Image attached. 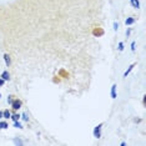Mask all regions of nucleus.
I'll use <instances>...</instances> for the list:
<instances>
[{
    "label": "nucleus",
    "instance_id": "obj_1",
    "mask_svg": "<svg viewBox=\"0 0 146 146\" xmlns=\"http://www.w3.org/2000/svg\"><path fill=\"white\" fill-rule=\"evenodd\" d=\"M102 126L104 124H99L96 125L94 127V130H92V135H94L95 139H101V135H102Z\"/></svg>",
    "mask_w": 146,
    "mask_h": 146
},
{
    "label": "nucleus",
    "instance_id": "obj_2",
    "mask_svg": "<svg viewBox=\"0 0 146 146\" xmlns=\"http://www.w3.org/2000/svg\"><path fill=\"white\" fill-rule=\"evenodd\" d=\"M21 106H23V101L20 100V99H14V101H13V104H11V109L14 111H18L19 109H21Z\"/></svg>",
    "mask_w": 146,
    "mask_h": 146
},
{
    "label": "nucleus",
    "instance_id": "obj_3",
    "mask_svg": "<svg viewBox=\"0 0 146 146\" xmlns=\"http://www.w3.org/2000/svg\"><path fill=\"white\" fill-rule=\"evenodd\" d=\"M116 90H117V85L114 84V85L111 86V90H110L111 99H116V98H117V94H116Z\"/></svg>",
    "mask_w": 146,
    "mask_h": 146
},
{
    "label": "nucleus",
    "instance_id": "obj_4",
    "mask_svg": "<svg viewBox=\"0 0 146 146\" xmlns=\"http://www.w3.org/2000/svg\"><path fill=\"white\" fill-rule=\"evenodd\" d=\"M0 78H1L4 81H9V80H10V72H9L8 70L3 71V72H1V75H0Z\"/></svg>",
    "mask_w": 146,
    "mask_h": 146
},
{
    "label": "nucleus",
    "instance_id": "obj_5",
    "mask_svg": "<svg viewBox=\"0 0 146 146\" xmlns=\"http://www.w3.org/2000/svg\"><path fill=\"white\" fill-rule=\"evenodd\" d=\"M135 66H136V62H132V64H131L130 66H129L127 69H126V71L124 72V78H127V75L130 74V72H131L132 70H134V68H135Z\"/></svg>",
    "mask_w": 146,
    "mask_h": 146
},
{
    "label": "nucleus",
    "instance_id": "obj_6",
    "mask_svg": "<svg viewBox=\"0 0 146 146\" xmlns=\"http://www.w3.org/2000/svg\"><path fill=\"white\" fill-rule=\"evenodd\" d=\"M135 21H136L135 18H132V16H129V18H126V20H125V25L126 26H130L132 24H135Z\"/></svg>",
    "mask_w": 146,
    "mask_h": 146
},
{
    "label": "nucleus",
    "instance_id": "obj_7",
    "mask_svg": "<svg viewBox=\"0 0 146 146\" xmlns=\"http://www.w3.org/2000/svg\"><path fill=\"white\" fill-rule=\"evenodd\" d=\"M3 58H4V61H5V65L8 66H10L11 65V58H10V55L9 54H4V56H3Z\"/></svg>",
    "mask_w": 146,
    "mask_h": 146
},
{
    "label": "nucleus",
    "instance_id": "obj_8",
    "mask_svg": "<svg viewBox=\"0 0 146 146\" xmlns=\"http://www.w3.org/2000/svg\"><path fill=\"white\" fill-rule=\"evenodd\" d=\"M129 1L134 9H140V1L139 0H129Z\"/></svg>",
    "mask_w": 146,
    "mask_h": 146
},
{
    "label": "nucleus",
    "instance_id": "obj_9",
    "mask_svg": "<svg viewBox=\"0 0 146 146\" xmlns=\"http://www.w3.org/2000/svg\"><path fill=\"white\" fill-rule=\"evenodd\" d=\"M10 116H11V111L10 110H4L3 111V119H5V120H8V119H10Z\"/></svg>",
    "mask_w": 146,
    "mask_h": 146
},
{
    "label": "nucleus",
    "instance_id": "obj_10",
    "mask_svg": "<svg viewBox=\"0 0 146 146\" xmlns=\"http://www.w3.org/2000/svg\"><path fill=\"white\" fill-rule=\"evenodd\" d=\"M20 117H21V115L20 114H16V112L11 114V116H10V119L13 121H19V120H20Z\"/></svg>",
    "mask_w": 146,
    "mask_h": 146
},
{
    "label": "nucleus",
    "instance_id": "obj_11",
    "mask_svg": "<svg viewBox=\"0 0 146 146\" xmlns=\"http://www.w3.org/2000/svg\"><path fill=\"white\" fill-rule=\"evenodd\" d=\"M9 127V124L6 121H0V130H5Z\"/></svg>",
    "mask_w": 146,
    "mask_h": 146
},
{
    "label": "nucleus",
    "instance_id": "obj_12",
    "mask_svg": "<svg viewBox=\"0 0 146 146\" xmlns=\"http://www.w3.org/2000/svg\"><path fill=\"white\" fill-rule=\"evenodd\" d=\"M14 95H8V99H6V102H8L9 105L11 106V104H13V101H14Z\"/></svg>",
    "mask_w": 146,
    "mask_h": 146
},
{
    "label": "nucleus",
    "instance_id": "obj_13",
    "mask_svg": "<svg viewBox=\"0 0 146 146\" xmlns=\"http://www.w3.org/2000/svg\"><path fill=\"white\" fill-rule=\"evenodd\" d=\"M13 142H14L15 145H19V146H21V145H24V142H23L20 139L19 137H16V139H14V140H13Z\"/></svg>",
    "mask_w": 146,
    "mask_h": 146
},
{
    "label": "nucleus",
    "instance_id": "obj_14",
    "mask_svg": "<svg viewBox=\"0 0 146 146\" xmlns=\"http://www.w3.org/2000/svg\"><path fill=\"white\" fill-rule=\"evenodd\" d=\"M20 119H21V120H23V121L28 122V121H29V115H28V114H26V112H24V114H21V117H20Z\"/></svg>",
    "mask_w": 146,
    "mask_h": 146
},
{
    "label": "nucleus",
    "instance_id": "obj_15",
    "mask_svg": "<svg viewBox=\"0 0 146 146\" xmlns=\"http://www.w3.org/2000/svg\"><path fill=\"white\" fill-rule=\"evenodd\" d=\"M124 49H125L124 42L120 41V42H119V44H117V50H119V51H124Z\"/></svg>",
    "mask_w": 146,
    "mask_h": 146
},
{
    "label": "nucleus",
    "instance_id": "obj_16",
    "mask_svg": "<svg viewBox=\"0 0 146 146\" xmlns=\"http://www.w3.org/2000/svg\"><path fill=\"white\" fill-rule=\"evenodd\" d=\"M14 127H16V129H23V124L20 122V120H19V121H14Z\"/></svg>",
    "mask_w": 146,
    "mask_h": 146
},
{
    "label": "nucleus",
    "instance_id": "obj_17",
    "mask_svg": "<svg viewBox=\"0 0 146 146\" xmlns=\"http://www.w3.org/2000/svg\"><path fill=\"white\" fill-rule=\"evenodd\" d=\"M112 26H114V28H112V29H114L115 31H117V30H119V23L114 21V24H112Z\"/></svg>",
    "mask_w": 146,
    "mask_h": 146
},
{
    "label": "nucleus",
    "instance_id": "obj_18",
    "mask_svg": "<svg viewBox=\"0 0 146 146\" xmlns=\"http://www.w3.org/2000/svg\"><path fill=\"white\" fill-rule=\"evenodd\" d=\"M135 46H136V42H135V41H132V42H131V51H132V52H134V51L136 50Z\"/></svg>",
    "mask_w": 146,
    "mask_h": 146
},
{
    "label": "nucleus",
    "instance_id": "obj_19",
    "mask_svg": "<svg viewBox=\"0 0 146 146\" xmlns=\"http://www.w3.org/2000/svg\"><path fill=\"white\" fill-rule=\"evenodd\" d=\"M130 34H131V28H129L127 30H126V38H129V36H130Z\"/></svg>",
    "mask_w": 146,
    "mask_h": 146
},
{
    "label": "nucleus",
    "instance_id": "obj_20",
    "mask_svg": "<svg viewBox=\"0 0 146 146\" xmlns=\"http://www.w3.org/2000/svg\"><path fill=\"white\" fill-rule=\"evenodd\" d=\"M4 84H5V81L3 80L1 78H0V86H4Z\"/></svg>",
    "mask_w": 146,
    "mask_h": 146
},
{
    "label": "nucleus",
    "instance_id": "obj_21",
    "mask_svg": "<svg viewBox=\"0 0 146 146\" xmlns=\"http://www.w3.org/2000/svg\"><path fill=\"white\" fill-rule=\"evenodd\" d=\"M142 104H146V96H144V98H142Z\"/></svg>",
    "mask_w": 146,
    "mask_h": 146
},
{
    "label": "nucleus",
    "instance_id": "obj_22",
    "mask_svg": "<svg viewBox=\"0 0 146 146\" xmlns=\"http://www.w3.org/2000/svg\"><path fill=\"white\" fill-rule=\"evenodd\" d=\"M120 145H121V146H126V142H125V141H122Z\"/></svg>",
    "mask_w": 146,
    "mask_h": 146
},
{
    "label": "nucleus",
    "instance_id": "obj_23",
    "mask_svg": "<svg viewBox=\"0 0 146 146\" xmlns=\"http://www.w3.org/2000/svg\"><path fill=\"white\" fill-rule=\"evenodd\" d=\"M3 119V111H0V120Z\"/></svg>",
    "mask_w": 146,
    "mask_h": 146
},
{
    "label": "nucleus",
    "instance_id": "obj_24",
    "mask_svg": "<svg viewBox=\"0 0 146 146\" xmlns=\"http://www.w3.org/2000/svg\"><path fill=\"white\" fill-rule=\"evenodd\" d=\"M0 98H1V94H0Z\"/></svg>",
    "mask_w": 146,
    "mask_h": 146
}]
</instances>
